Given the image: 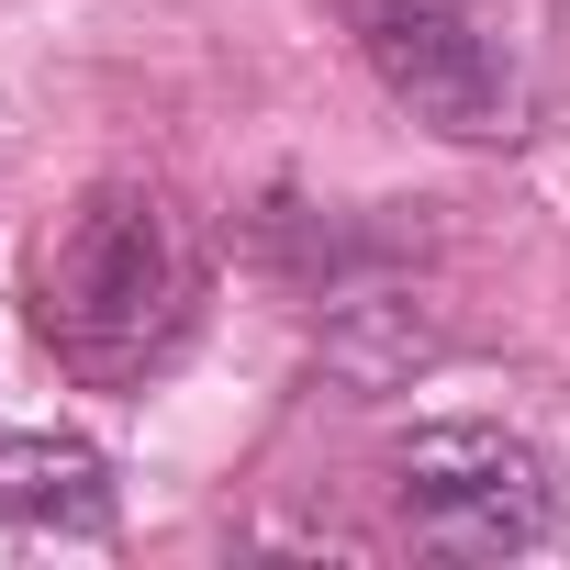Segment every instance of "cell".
Masks as SVG:
<instances>
[{
  "mask_svg": "<svg viewBox=\"0 0 570 570\" xmlns=\"http://www.w3.org/2000/svg\"><path fill=\"white\" fill-rule=\"evenodd\" d=\"M392 514L436 559H514L559 525V481L514 425H414L392 448Z\"/></svg>",
  "mask_w": 570,
  "mask_h": 570,
  "instance_id": "2",
  "label": "cell"
},
{
  "mask_svg": "<svg viewBox=\"0 0 570 570\" xmlns=\"http://www.w3.org/2000/svg\"><path fill=\"white\" fill-rule=\"evenodd\" d=\"M347 35L370 57V79L448 146H503L525 90L503 35L481 23V0H347Z\"/></svg>",
  "mask_w": 570,
  "mask_h": 570,
  "instance_id": "3",
  "label": "cell"
},
{
  "mask_svg": "<svg viewBox=\"0 0 570 570\" xmlns=\"http://www.w3.org/2000/svg\"><path fill=\"white\" fill-rule=\"evenodd\" d=\"M190 314H202L190 224H179L157 190H135V179L79 190V213H68V224L46 235V257H35V336H46L79 381L124 392V381H146V370L179 358Z\"/></svg>",
  "mask_w": 570,
  "mask_h": 570,
  "instance_id": "1",
  "label": "cell"
},
{
  "mask_svg": "<svg viewBox=\"0 0 570 570\" xmlns=\"http://www.w3.org/2000/svg\"><path fill=\"white\" fill-rule=\"evenodd\" d=\"M0 525H101V459L68 436H0Z\"/></svg>",
  "mask_w": 570,
  "mask_h": 570,
  "instance_id": "4",
  "label": "cell"
}]
</instances>
